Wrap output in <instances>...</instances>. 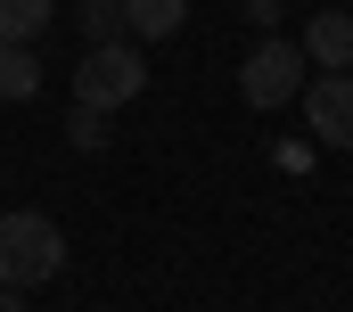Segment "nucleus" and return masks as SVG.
Wrapping results in <instances>:
<instances>
[{
  "instance_id": "nucleus-1",
  "label": "nucleus",
  "mask_w": 353,
  "mask_h": 312,
  "mask_svg": "<svg viewBox=\"0 0 353 312\" xmlns=\"http://www.w3.org/2000/svg\"><path fill=\"white\" fill-rule=\"evenodd\" d=\"M66 271V231L50 222V214H33V206H17V214H0V288H41V280H58Z\"/></svg>"
},
{
  "instance_id": "nucleus-2",
  "label": "nucleus",
  "mask_w": 353,
  "mask_h": 312,
  "mask_svg": "<svg viewBox=\"0 0 353 312\" xmlns=\"http://www.w3.org/2000/svg\"><path fill=\"white\" fill-rule=\"evenodd\" d=\"M140 90H148V58H140L132 41H99V50H83V66H74V107L107 115V107H132Z\"/></svg>"
},
{
  "instance_id": "nucleus-3",
  "label": "nucleus",
  "mask_w": 353,
  "mask_h": 312,
  "mask_svg": "<svg viewBox=\"0 0 353 312\" xmlns=\"http://www.w3.org/2000/svg\"><path fill=\"white\" fill-rule=\"evenodd\" d=\"M296 90H304V50H296V41H271V33H263V41L239 58V99L271 115V107H288Z\"/></svg>"
},
{
  "instance_id": "nucleus-4",
  "label": "nucleus",
  "mask_w": 353,
  "mask_h": 312,
  "mask_svg": "<svg viewBox=\"0 0 353 312\" xmlns=\"http://www.w3.org/2000/svg\"><path fill=\"white\" fill-rule=\"evenodd\" d=\"M296 107H304V124H312V140L321 148H353V75H321L296 90Z\"/></svg>"
},
{
  "instance_id": "nucleus-5",
  "label": "nucleus",
  "mask_w": 353,
  "mask_h": 312,
  "mask_svg": "<svg viewBox=\"0 0 353 312\" xmlns=\"http://www.w3.org/2000/svg\"><path fill=\"white\" fill-rule=\"evenodd\" d=\"M296 50H304V66H321V75H353V17L345 8H321Z\"/></svg>"
},
{
  "instance_id": "nucleus-6",
  "label": "nucleus",
  "mask_w": 353,
  "mask_h": 312,
  "mask_svg": "<svg viewBox=\"0 0 353 312\" xmlns=\"http://www.w3.org/2000/svg\"><path fill=\"white\" fill-rule=\"evenodd\" d=\"M189 25V0H123V33L132 41H173Z\"/></svg>"
},
{
  "instance_id": "nucleus-7",
  "label": "nucleus",
  "mask_w": 353,
  "mask_h": 312,
  "mask_svg": "<svg viewBox=\"0 0 353 312\" xmlns=\"http://www.w3.org/2000/svg\"><path fill=\"white\" fill-rule=\"evenodd\" d=\"M50 17H58V0H0V41L25 50V41L50 33Z\"/></svg>"
},
{
  "instance_id": "nucleus-8",
  "label": "nucleus",
  "mask_w": 353,
  "mask_h": 312,
  "mask_svg": "<svg viewBox=\"0 0 353 312\" xmlns=\"http://www.w3.org/2000/svg\"><path fill=\"white\" fill-rule=\"evenodd\" d=\"M33 90H41V58L0 41V99H33Z\"/></svg>"
},
{
  "instance_id": "nucleus-9",
  "label": "nucleus",
  "mask_w": 353,
  "mask_h": 312,
  "mask_svg": "<svg viewBox=\"0 0 353 312\" xmlns=\"http://www.w3.org/2000/svg\"><path fill=\"white\" fill-rule=\"evenodd\" d=\"M83 33H90V50L99 41H132L123 33V0H83Z\"/></svg>"
},
{
  "instance_id": "nucleus-10",
  "label": "nucleus",
  "mask_w": 353,
  "mask_h": 312,
  "mask_svg": "<svg viewBox=\"0 0 353 312\" xmlns=\"http://www.w3.org/2000/svg\"><path fill=\"white\" fill-rule=\"evenodd\" d=\"M66 132H74V148H107V115H90V107H74Z\"/></svg>"
},
{
  "instance_id": "nucleus-11",
  "label": "nucleus",
  "mask_w": 353,
  "mask_h": 312,
  "mask_svg": "<svg viewBox=\"0 0 353 312\" xmlns=\"http://www.w3.org/2000/svg\"><path fill=\"white\" fill-rule=\"evenodd\" d=\"M247 17H255V25L271 33V25H279V0H247Z\"/></svg>"
},
{
  "instance_id": "nucleus-12",
  "label": "nucleus",
  "mask_w": 353,
  "mask_h": 312,
  "mask_svg": "<svg viewBox=\"0 0 353 312\" xmlns=\"http://www.w3.org/2000/svg\"><path fill=\"white\" fill-rule=\"evenodd\" d=\"M0 312H33V304H25V296H17V288H0Z\"/></svg>"
}]
</instances>
